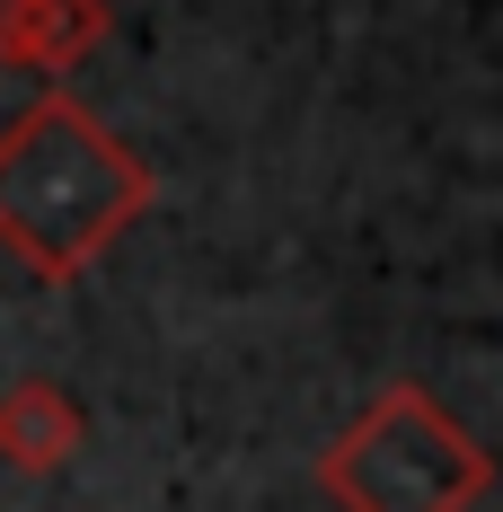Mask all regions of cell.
<instances>
[{
  "mask_svg": "<svg viewBox=\"0 0 503 512\" xmlns=\"http://www.w3.org/2000/svg\"><path fill=\"white\" fill-rule=\"evenodd\" d=\"M318 486L336 512H477L495 460L424 380H389L318 451Z\"/></svg>",
  "mask_w": 503,
  "mask_h": 512,
  "instance_id": "cell-2",
  "label": "cell"
},
{
  "mask_svg": "<svg viewBox=\"0 0 503 512\" xmlns=\"http://www.w3.org/2000/svg\"><path fill=\"white\" fill-rule=\"evenodd\" d=\"M151 204V159L115 142L71 89H45L0 124V248L36 283H80Z\"/></svg>",
  "mask_w": 503,
  "mask_h": 512,
  "instance_id": "cell-1",
  "label": "cell"
},
{
  "mask_svg": "<svg viewBox=\"0 0 503 512\" xmlns=\"http://www.w3.org/2000/svg\"><path fill=\"white\" fill-rule=\"evenodd\" d=\"M80 433H89V415H80V398H71L62 380H9V389H0V460L18 468V477L71 468Z\"/></svg>",
  "mask_w": 503,
  "mask_h": 512,
  "instance_id": "cell-4",
  "label": "cell"
},
{
  "mask_svg": "<svg viewBox=\"0 0 503 512\" xmlns=\"http://www.w3.org/2000/svg\"><path fill=\"white\" fill-rule=\"evenodd\" d=\"M115 36L106 0H0V71L27 80H62Z\"/></svg>",
  "mask_w": 503,
  "mask_h": 512,
  "instance_id": "cell-3",
  "label": "cell"
}]
</instances>
